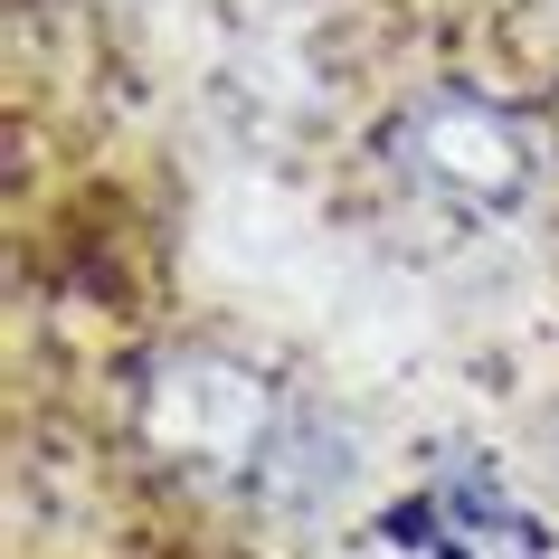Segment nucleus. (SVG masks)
<instances>
[{"mask_svg":"<svg viewBox=\"0 0 559 559\" xmlns=\"http://www.w3.org/2000/svg\"><path fill=\"white\" fill-rule=\"evenodd\" d=\"M285 417H295V399L237 352H171L133 389V437L171 474H247L257 484Z\"/></svg>","mask_w":559,"mask_h":559,"instance_id":"nucleus-1","label":"nucleus"},{"mask_svg":"<svg viewBox=\"0 0 559 559\" xmlns=\"http://www.w3.org/2000/svg\"><path fill=\"white\" fill-rule=\"evenodd\" d=\"M399 171L427 180L437 200H465V209H512L540 171L531 152V123L493 95H465V86H437L399 115Z\"/></svg>","mask_w":559,"mask_h":559,"instance_id":"nucleus-2","label":"nucleus"}]
</instances>
